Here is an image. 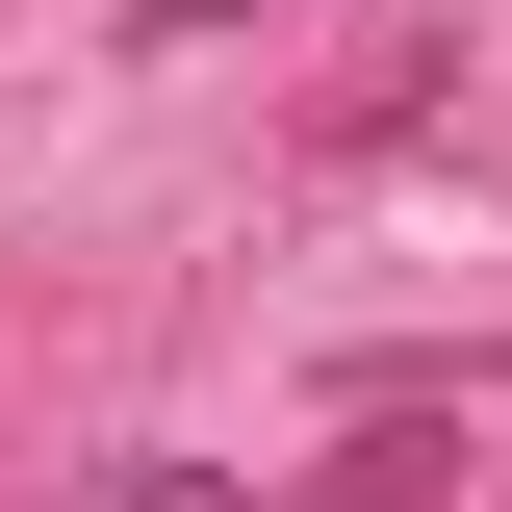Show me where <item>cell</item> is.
Returning <instances> with one entry per match:
<instances>
[{"instance_id":"cell-1","label":"cell","mask_w":512,"mask_h":512,"mask_svg":"<svg viewBox=\"0 0 512 512\" xmlns=\"http://www.w3.org/2000/svg\"><path fill=\"white\" fill-rule=\"evenodd\" d=\"M436 461H461V436H410V410H384V436L308 461V512H436Z\"/></svg>"},{"instance_id":"cell-2","label":"cell","mask_w":512,"mask_h":512,"mask_svg":"<svg viewBox=\"0 0 512 512\" xmlns=\"http://www.w3.org/2000/svg\"><path fill=\"white\" fill-rule=\"evenodd\" d=\"M77 512H231V487H205V461H103Z\"/></svg>"},{"instance_id":"cell-3","label":"cell","mask_w":512,"mask_h":512,"mask_svg":"<svg viewBox=\"0 0 512 512\" xmlns=\"http://www.w3.org/2000/svg\"><path fill=\"white\" fill-rule=\"evenodd\" d=\"M205 26H256V0H154V52H205Z\"/></svg>"}]
</instances>
